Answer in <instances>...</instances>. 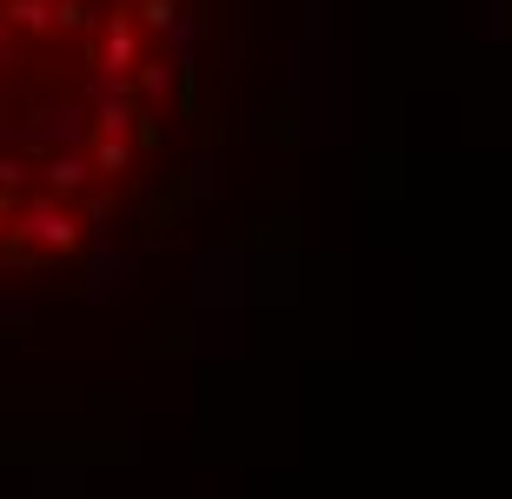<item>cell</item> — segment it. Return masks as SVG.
Instances as JSON below:
<instances>
[{"instance_id":"obj_1","label":"cell","mask_w":512,"mask_h":499,"mask_svg":"<svg viewBox=\"0 0 512 499\" xmlns=\"http://www.w3.org/2000/svg\"><path fill=\"white\" fill-rule=\"evenodd\" d=\"M187 0H0V273L74 267L187 114Z\"/></svg>"}]
</instances>
